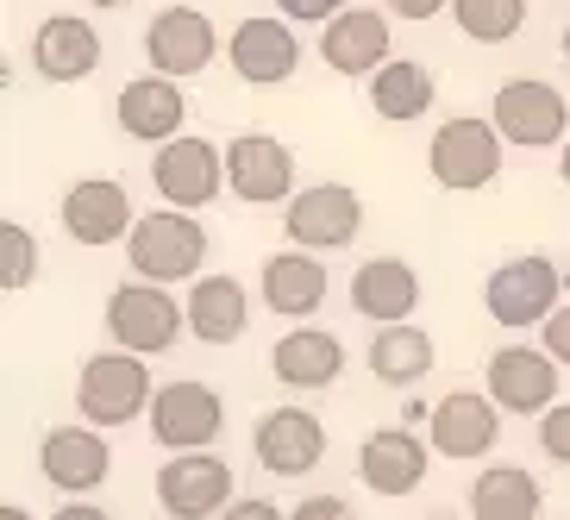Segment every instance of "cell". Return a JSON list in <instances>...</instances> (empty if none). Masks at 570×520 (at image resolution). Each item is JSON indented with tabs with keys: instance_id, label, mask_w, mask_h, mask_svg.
Segmentation results:
<instances>
[{
	"instance_id": "6da1fadb",
	"label": "cell",
	"mask_w": 570,
	"mask_h": 520,
	"mask_svg": "<svg viewBox=\"0 0 570 520\" xmlns=\"http://www.w3.org/2000/svg\"><path fill=\"white\" fill-rule=\"evenodd\" d=\"M126 264L145 283H195L207 276V226L188 207H157V214H138L132 238H126Z\"/></svg>"
},
{
	"instance_id": "7a4b0ae2",
	"label": "cell",
	"mask_w": 570,
	"mask_h": 520,
	"mask_svg": "<svg viewBox=\"0 0 570 520\" xmlns=\"http://www.w3.org/2000/svg\"><path fill=\"white\" fill-rule=\"evenodd\" d=\"M151 364L138 352H95L82 364V376H76V414L88 420V426H101V433H114V426H132L138 414H151Z\"/></svg>"
},
{
	"instance_id": "3957f363",
	"label": "cell",
	"mask_w": 570,
	"mask_h": 520,
	"mask_svg": "<svg viewBox=\"0 0 570 520\" xmlns=\"http://www.w3.org/2000/svg\"><path fill=\"white\" fill-rule=\"evenodd\" d=\"M508 164V138L495 119H476V114H458L445 119L426 145V169H433L439 188H452V195H476L502 176Z\"/></svg>"
},
{
	"instance_id": "277c9868",
	"label": "cell",
	"mask_w": 570,
	"mask_h": 520,
	"mask_svg": "<svg viewBox=\"0 0 570 520\" xmlns=\"http://www.w3.org/2000/svg\"><path fill=\"white\" fill-rule=\"evenodd\" d=\"M558 295H564V269H558L546 252L508 257V264L489 269V283H483L489 320H495V326H508V333L546 326V320H552V307H558Z\"/></svg>"
},
{
	"instance_id": "5b68a950",
	"label": "cell",
	"mask_w": 570,
	"mask_h": 520,
	"mask_svg": "<svg viewBox=\"0 0 570 520\" xmlns=\"http://www.w3.org/2000/svg\"><path fill=\"white\" fill-rule=\"evenodd\" d=\"M107 339H114L119 352H138V357H164L176 339L188 333V307H176L164 283H119L107 295Z\"/></svg>"
},
{
	"instance_id": "8992f818",
	"label": "cell",
	"mask_w": 570,
	"mask_h": 520,
	"mask_svg": "<svg viewBox=\"0 0 570 520\" xmlns=\"http://www.w3.org/2000/svg\"><path fill=\"white\" fill-rule=\"evenodd\" d=\"M145 420L164 452H214V439L226 433V402L202 376H176V383H157Z\"/></svg>"
},
{
	"instance_id": "52a82bcc",
	"label": "cell",
	"mask_w": 570,
	"mask_h": 520,
	"mask_svg": "<svg viewBox=\"0 0 570 520\" xmlns=\"http://www.w3.org/2000/svg\"><path fill=\"white\" fill-rule=\"evenodd\" d=\"M489 119L502 126V138L520 145V151H552V145L570 138V101L546 76H514V82H502L495 101H489Z\"/></svg>"
},
{
	"instance_id": "ba28073f",
	"label": "cell",
	"mask_w": 570,
	"mask_h": 520,
	"mask_svg": "<svg viewBox=\"0 0 570 520\" xmlns=\"http://www.w3.org/2000/svg\"><path fill=\"white\" fill-rule=\"evenodd\" d=\"M283 233L302 252H345L364 233V202L352 183H307L288 195L283 207Z\"/></svg>"
},
{
	"instance_id": "9c48e42d",
	"label": "cell",
	"mask_w": 570,
	"mask_h": 520,
	"mask_svg": "<svg viewBox=\"0 0 570 520\" xmlns=\"http://www.w3.org/2000/svg\"><path fill=\"white\" fill-rule=\"evenodd\" d=\"M233 489H238L233 464L214 452H176L157 470V508L169 520H219L233 508Z\"/></svg>"
},
{
	"instance_id": "30bf717a",
	"label": "cell",
	"mask_w": 570,
	"mask_h": 520,
	"mask_svg": "<svg viewBox=\"0 0 570 520\" xmlns=\"http://www.w3.org/2000/svg\"><path fill=\"white\" fill-rule=\"evenodd\" d=\"M151 188L164 195V207H188L195 214V207L219 202V188H226V151H219L214 138L176 133L151 157Z\"/></svg>"
},
{
	"instance_id": "8fae6325",
	"label": "cell",
	"mask_w": 570,
	"mask_h": 520,
	"mask_svg": "<svg viewBox=\"0 0 570 520\" xmlns=\"http://www.w3.org/2000/svg\"><path fill=\"white\" fill-rule=\"evenodd\" d=\"M226 63H233L238 82L283 88L288 76L302 69V38H295V19H288V13H252V19H238L233 38H226Z\"/></svg>"
},
{
	"instance_id": "7c38bea8",
	"label": "cell",
	"mask_w": 570,
	"mask_h": 520,
	"mask_svg": "<svg viewBox=\"0 0 570 520\" xmlns=\"http://www.w3.org/2000/svg\"><path fill=\"white\" fill-rule=\"evenodd\" d=\"M483 389L502 402V414H546L552 402H564V364H558L546 345H502L489 352Z\"/></svg>"
},
{
	"instance_id": "4fadbf2b",
	"label": "cell",
	"mask_w": 570,
	"mask_h": 520,
	"mask_svg": "<svg viewBox=\"0 0 570 520\" xmlns=\"http://www.w3.org/2000/svg\"><path fill=\"white\" fill-rule=\"evenodd\" d=\"M63 233L88 252H101V245H119V238H132L138 226V207H132V188L114 183V176H82V183L63 188Z\"/></svg>"
},
{
	"instance_id": "5bb4252c",
	"label": "cell",
	"mask_w": 570,
	"mask_h": 520,
	"mask_svg": "<svg viewBox=\"0 0 570 520\" xmlns=\"http://www.w3.org/2000/svg\"><path fill=\"white\" fill-rule=\"evenodd\" d=\"M38 477L57 489V496H95V489L114 477V452H107L101 426H51V433L38 439Z\"/></svg>"
},
{
	"instance_id": "9a60e30c",
	"label": "cell",
	"mask_w": 570,
	"mask_h": 520,
	"mask_svg": "<svg viewBox=\"0 0 570 520\" xmlns=\"http://www.w3.org/2000/svg\"><path fill=\"white\" fill-rule=\"evenodd\" d=\"M226 188L245 207H288V195H295V151L269 133H238L226 145Z\"/></svg>"
},
{
	"instance_id": "2e32d148",
	"label": "cell",
	"mask_w": 570,
	"mask_h": 520,
	"mask_svg": "<svg viewBox=\"0 0 570 520\" xmlns=\"http://www.w3.org/2000/svg\"><path fill=\"white\" fill-rule=\"evenodd\" d=\"M426 439L439 458H489L502 439V402L489 389H452L426 414Z\"/></svg>"
},
{
	"instance_id": "e0dca14e",
	"label": "cell",
	"mask_w": 570,
	"mask_h": 520,
	"mask_svg": "<svg viewBox=\"0 0 570 520\" xmlns=\"http://www.w3.org/2000/svg\"><path fill=\"white\" fill-rule=\"evenodd\" d=\"M214 57H219V32L202 7H164V13L145 26V63H151L157 76L188 82V76H202Z\"/></svg>"
},
{
	"instance_id": "ac0fdd59",
	"label": "cell",
	"mask_w": 570,
	"mask_h": 520,
	"mask_svg": "<svg viewBox=\"0 0 570 520\" xmlns=\"http://www.w3.org/2000/svg\"><path fill=\"white\" fill-rule=\"evenodd\" d=\"M433 439H420L414 426H376V433H364V445H357V477H364V489H376V496H389V502H402V496H414L420 483H426V464H433Z\"/></svg>"
},
{
	"instance_id": "d6986e66",
	"label": "cell",
	"mask_w": 570,
	"mask_h": 520,
	"mask_svg": "<svg viewBox=\"0 0 570 520\" xmlns=\"http://www.w3.org/2000/svg\"><path fill=\"white\" fill-rule=\"evenodd\" d=\"M252 452L269 477H307L326 458V426L314 408H269L252 426Z\"/></svg>"
},
{
	"instance_id": "ffe728a7",
	"label": "cell",
	"mask_w": 570,
	"mask_h": 520,
	"mask_svg": "<svg viewBox=\"0 0 570 520\" xmlns=\"http://www.w3.org/2000/svg\"><path fill=\"white\" fill-rule=\"evenodd\" d=\"M114 119H119V133L138 138V145H169L188 119L183 82H176V76H157V69L138 76V82H126L114 95Z\"/></svg>"
},
{
	"instance_id": "44dd1931",
	"label": "cell",
	"mask_w": 570,
	"mask_h": 520,
	"mask_svg": "<svg viewBox=\"0 0 570 520\" xmlns=\"http://www.w3.org/2000/svg\"><path fill=\"white\" fill-rule=\"evenodd\" d=\"M320 57H326L333 76H364L370 82L389 63V13H376V7H345L338 19L320 26Z\"/></svg>"
},
{
	"instance_id": "7402d4cb",
	"label": "cell",
	"mask_w": 570,
	"mask_h": 520,
	"mask_svg": "<svg viewBox=\"0 0 570 520\" xmlns=\"http://www.w3.org/2000/svg\"><path fill=\"white\" fill-rule=\"evenodd\" d=\"M257 288H264V307H269V314L314 320L320 307H326V288H333V276H326V264H320L314 252L288 245V252L264 257V269H257Z\"/></svg>"
},
{
	"instance_id": "603a6c76",
	"label": "cell",
	"mask_w": 570,
	"mask_h": 520,
	"mask_svg": "<svg viewBox=\"0 0 570 520\" xmlns=\"http://www.w3.org/2000/svg\"><path fill=\"white\" fill-rule=\"evenodd\" d=\"M32 69L45 82H88L101 69V32L76 13H51L38 19L32 32Z\"/></svg>"
},
{
	"instance_id": "cb8c5ba5",
	"label": "cell",
	"mask_w": 570,
	"mask_h": 520,
	"mask_svg": "<svg viewBox=\"0 0 570 520\" xmlns=\"http://www.w3.org/2000/svg\"><path fill=\"white\" fill-rule=\"evenodd\" d=\"M420 307V269L407 257H364L352 276V314H364L370 326H395L414 320Z\"/></svg>"
},
{
	"instance_id": "d4e9b609",
	"label": "cell",
	"mask_w": 570,
	"mask_h": 520,
	"mask_svg": "<svg viewBox=\"0 0 570 520\" xmlns=\"http://www.w3.org/2000/svg\"><path fill=\"white\" fill-rule=\"evenodd\" d=\"M269 376L283 389H333L345 376V345L326 326H295L269 345Z\"/></svg>"
},
{
	"instance_id": "484cf974",
	"label": "cell",
	"mask_w": 570,
	"mask_h": 520,
	"mask_svg": "<svg viewBox=\"0 0 570 520\" xmlns=\"http://www.w3.org/2000/svg\"><path fill=\"white\" fill-rule=\"evenodd\" d=\"M188 333L202 345H238L252 326V288L238 276H195L188 283Z\"/></svg>"
},
{
	"instance_id": "4316f807",
	"label": "cell",
	"mask_w": 570,
	"mask_h": 520,
	"mask_svg": "<svg viewBox=\"0 0 570 520\" xmlns=\"http://www.w3.org/2000/svg\"><path fill=\"white\" fill-rule=\"evenodd\" d=\"M364 364H370V376H376V383L414 389L420 376L439 364V345H433V333H420L414 320H395V326H376Z\"/></svg>"
},
{
	"instance_id": "83f0119b",
	"label": "cell",
	"mask_w": 570,
	"mask_h": 520,
	"mask_svg": "<svg viewBox=\"0 0 570 520\" xmlns=\"http://www.w3.org/2000/svg\"><path fill=\"white\" fill-rule=\"evenodd\" d=\"M546 508V483L527 464H489L470 483V514L476 520H539Z\"/></svg>"
},
{
	"instance_id": "f1b7e54d",
	"label": "cell",
	"mask_w": 570,
	"mask_h": 520,
	"mask_svg": "<svg viewBox=\"0 0 570 520\" xmlns=\"http://www.w3.org/2000/svg\"><path fill=\"white\" fill-rule=\"evenodd\" d=\"M433 95H439V76L426 63H414V57H389V63L370 76V107H376V119H389V126L420 119L433 107Z\"/></svg>"
},
{
	"instance_id": "f546056e",
	"label": "cell",
	"mask_w": 570,
	"mask_h": 520,
	"mask_svg": "<svg viewBox=\"0 0 570 520\" xmlns=\"http://www.w3.org/2000/svg\"><path fill=\"white\" fill-rule=\"evenodd\" d=\"M452 19L470 45H508L527 26V0H452Z\"/></svg>"
},
{
	"instance_id": "4dcf8cb0",
	"label": "cell",
	"mask_w": 570,
	"mask_h": 520,
	"mask_svg": "<svg viewBox=\"0 0 570 520\" xmlns=\"http://www.w3.org/2000/svg\"><path fill=\"white\" fill-rule=\"evenodd\" d=\"M32 276H38V238L19 219H7L0 226V288L19 295V288H32Z\"/></svg>"
},
{
	"instance_id": "1f68e13d",
	"label": "cell",
	"mask_w": 570,
	"mask_h": 520,
	"mask_svg": "<svg viewBox=\"0 0 570 520\" xmlns=\"http://www.w3.org/2000/svg\"><path fill=\"white\" fill-rule=\"evenodd\" d=\"M539 452L552 464H570V402H552L539 414Z\"/></svg>"
},
{
	"instance_id": "d6a6232c",
	"label": "cell",
	"mask_w": 570,
	"mask_h": 520,
	"mask_svg": "<svg viewBox=\"0 0 570 520\" xmlns=\"http://www.w3.org/2000/svg\"><path fill=\"white\" fill-rule=\"evenodd\" d=\"M288 520H357V508L345 496H307V502L288 508Z\"/></svg>"
},
{
	"instance_id": "836d02e7",
	"label": "cell",
	"mask_w": 570,
	"mask_h": 520,
	"mask_svg": "<svg viewBox=\"0 0 570 520\" xmlns=\"http://www.w3.org/2000/svg\"><path fill=\"white\" fill-rule=\"evenodd\" d=\"M276 13H288L295 26H326L345 13V0H276Z\"/></svg>"
},
{
	"instance_id": "e575fe53",
	"label": "cell",
	"mask_w": 570,
	"mask_h": 520,
	"mask_svg": "<svg viewBox=\"0 0 570 520\" xmlns=\"http://www.w3.org/2000/svg\"><path fill=\"white\" fill-rule=\"evenodd\" d=\"M539 345H546V352H552L558 364L570 370V307H564V302H558V307H552V320L539 326Z\"/></svg>"
},
{
	"instance_id": "d590c367",
	"label": "cell",
	"mask_w": 570,
	"mask_h": 520,
	"mask_svg": "<svg viewBox=\"0 0 570 520\" xmlns=\"http://www.w3.org/2000/svg\"><path fill=\"white\" fill-rule=\"evenodd\" d=\"M395 19H414V26H426V19H439V13H452V0H383Z\"/></svg>"
},
{
	"instance_id": "8d00e7d4",
	"label": "cell",
	"mask_w": 570,
	"mask_h": 520,
	"mask_svg": "<svg viewBox=\"0 0 570 520\" xmlns=\"http://www.w3.org/2000/svg\"><path fill=\"white\" fill-rule=\"evenodd\" d=\"M219 520H288V514H283L276 502H264V496H238V502L226 508Z\"/></svg>"
},
{
	"instance_id": "74e56055",
	"label": "cell",
	"mask_w": 570,
	"mask_h": 520,
	"mask_svg": "<svg viewBox=\"0 0 570 520\" xmlns=\"http://www.w3.org/2000/svg\"><path fill=\"white\" fill-rule=\"evenodd\" d=\"M51 520H114V514H107V508H95V502H88V496H69V502L57 508Z\"/></svg>"
},
{
	"instance_id": "f35d334b",
	"label": "cell",
	"mask_w": 570,
	"mask_h": 520,
	"mask_svg": "<svg viewBox=\"0 0 570 520\" xmlns=\"http://www.w3.org/2000/svg\"><path fill=\"white\" fill-rule=\"evenodd\" d=\"M558 176H564V188H570V138L558 145Z\"/></svg>"
},
{
	"instance_id": "ab89813d",
	"label": "cell",
	"mask_w": 570,
	"mask_h": 520,
	"mask_svg": "<svg viewBox=\"0 0 570 520\" xmlns=\"http://www.w3.org/2000/svg\"><path fill=\"white\" fill-rule=\"evenodd\" d=\"M0 520H32V514H26L19 502H7V508H0Z\"/></svg>"
},
{
	"instance_id": "60d3db41",
	"label": "cell",
	"mask_w": 570,
	"mask_h": 520,
	"mask_svg": "<svg viewBox=\"0 0 570 520\" xmlns=\"http://www.w3.org/2000/svg\"><path fill=\"white\" fill-rule=\"evenodd\" d=\"M558 51H564V63H570V19H564V32H558Z\"/></svg>"
},
{
	"instance_id": "b9f144b4",
	"label": "cell",
	"mask_w": 570,
	"mask_h": 520,
	"mask_svg": "<svg viewBox=\"0 0 570 520\" xmlns=\"http://www.w3.org/2000/svg\"><path fill=\"white\" fill-rule=\"evenodd\" d=\"M88 7H126V0H88Z\"/></svg>"
},
{
	"instance_id": "7bdbcfd3",
	"label": "cell",
	"mask_w": 570,
	"mask_h": 520,
	"mask_svg": "<svg viewBox=\"0 0 570 520\" xmlns=\"http://www.w3.org/2000/svg\"><path fill=\"white\" fill-rule=\"evenodd\" d=\"M426 520H452V514H426Z\"/></svg>"
}]
</instances>
